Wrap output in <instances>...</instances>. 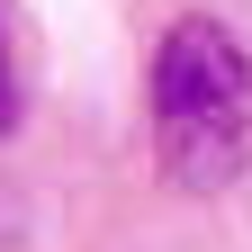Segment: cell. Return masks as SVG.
<instances>
[{
  "instance_id": "6da1fadb",
  "label": "cell",
  "mask_w": 252,
  "mask_h": 252,
  "mask_svg": "<svg viewBox=\"0 0 252 252\" xmlns=\"http://www.w3.org/2000/svg\"><path fill=\"white\" fill-rule=\"evenodd\" d=\"M153 144L180 189H225L252 153V54L225 18L189 9L153 45Z\"/></svg>"
},
{
  "instance_id": "7a4b0ae2",
  "label": "cell",
  "mask_w": 252,
  "mask_h": 252,
  "mask_svg": "<svg viewBox=\"0 0 252 252\" xmlns=\"http://www.w3.org/2000/svg\"><path fill=\"white\" fill-rule=\"evenodd\" d=\"M18 126V72H9V27H0V135Z\"/></svg>"
}]
</instances>
